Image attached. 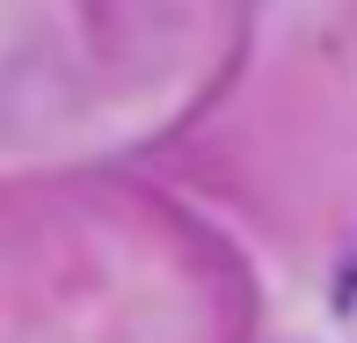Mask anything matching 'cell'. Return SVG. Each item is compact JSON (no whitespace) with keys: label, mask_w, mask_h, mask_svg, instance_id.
I'll list each match as a JSON object with an SVG mask.
<instances>
[]
</instances>
